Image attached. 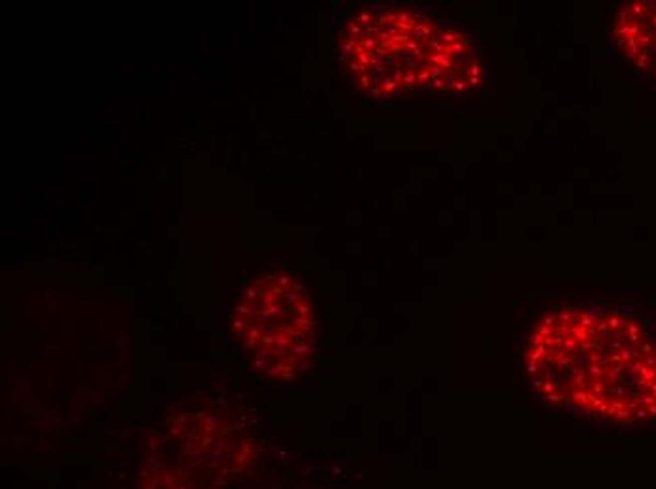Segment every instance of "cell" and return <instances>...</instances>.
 <instances>
[{
	"label": "cell",
	"mask_w": 656,
	"mask_h": 489,
	"mask_svg": "<svg viewBox=\"0 0 656 489\" xmlns=\"http://www.w3.org/2000/svg\"><path fill=\"white\" fill-rule=\"evenodd\" d=\"M345 71L375 98L409 92H468L483 81L477 45L421 9L374 6L357 11L338 36Z\"/></svg>",
	"instance_id": "obj_2"
},
{
	"label": "cell",
	"mask_w": 656,
	"mask_h": 489,
	"mask_svg": "<svg viewBox=\"0 0 656 489\" xmlns=\"http://www.w3.org/2000/svg\"><path fill=\"white\" fill-rule=\"evenodd\" d=\"M230 328L257 371L288 382L311 365L315 311L306 286L287 271H268L243 288Z\"/></svg>",
	"instance_id": "obj_3"
},
{
	"label": "cell",
	"mask_w": 656,
	"mask_h": 489,
	"mask_svg": "<svg viewBox=\"0 0 656 489\" xmlns=\"http://www.w3.org/2000/svg\"><path fill=\"white\" fill-rule=\"evenodd\" d=\"M532 384L547 401L613 423L656 419V333L649 314L571 303L543 316L526 347Z\"/></svg>",
	"instance_id": "obj_1"
},
{
	"label": "cell",
	"mask_w": 656,
	"mask_h": 489,
	"mask_svg": "<svg viewBox=\"0 0 656 489\" xmlns=\"http://www.w3.org/2000/svg\"><path fill=\"white\" fill-rule=\"evenodd\" d=\"M142 489H190L187 488L183 482L176 476V472L172 469H159V471L151 474L147 482H145Z\"/></svg>",
	"instance_id": "obj_5"
},
{
	"label": "cell",
	"mask_w": 656,
	"mask_h": 489,
	"mask_svg": "<svg viewBox=\"0 0 656 489\" xmlns=\"http://www.w3.org/2000/svg\"><path fill=\"white\" fill-rule=\"evenodd\" d=\"M611 38L619 55L656 81V2H632L613 21Z\"/></svg>",
	"instance_id": "obj_4"
}]
</instances>
